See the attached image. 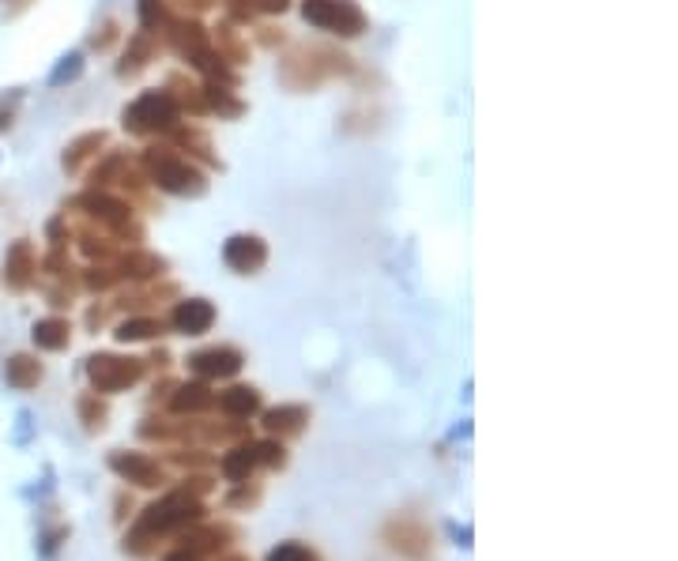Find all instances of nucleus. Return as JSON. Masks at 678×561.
<instances>
[{
	"instance_id": "obj_1",
	"label": "nucleus",
	"mask_w": 678,
	"mask_h": 561,
	"mask_svg": "<svg viewBox=\"0 0 678 561\" xmlns=\"http://www.w3.org/2000/svg\"><path fill=\"white\" fill-rule=\"evenodd\" d=\"M208 516L200 498L185 494V490H170L166 498H159L155 505H148L140 513V521L132 524V531L125 535V554L132 558H151L163 539H177L185 528L200 524Z\"/></svg>"
},
{
	"instance_id": "obj_2",
	"label": "nucleus",
	"mask_w": 678,
	"mask_h": 561,
	"mask_svg": "<svg viewBox=\"0 0 678 561\" xmlns=\"http://www.w3.org/2000/svg\"><path fill=\"white\" fill-rule=\"evenodd\" d=\"M385 542L407 561H434V531L422 521H411V516H400L385 528Z\"/></svg>"
},
{
	"instance_id": "obj_3",
	"label": "nucleus",
	"mask_w": 678,
	"mask_h": 561,
	"mask_svg": "<svg viewBox=\"0 0 678 561\" xmlns=\"http://www.w3.org/2000/svg\"><path fill=\"white\" fill-rule=\"evenodd\" d=\"M87 373H91V385L98 388V393H121V388H129L140 381L143 365L136 359H114V354H95V359L87 362Z\"/></svg>"
},
{
	"instance_id": "obj_4",
	"label": "nucleus",
	"mask_w": 678,
	"mask_h": 561,
	"mask_svg": "<svg viewBox=\"0 0 678 561\" xmlns=\"http://www.w3.org/2000/svg\"><path fill=\"white\" fill-rule=\"evenodd\" d=\"M109 471L140 490H159L166 482L163 464L151 460V456H143V453H114L109 456Z\"/></svg>"
},
{
	"instance_id": "obj_5",
	"label": "nucleus",
	"mask_w": 678,
	"mask_h": 561,
	"mask_svg": "<svg viewBox=\"0 0 678 561\" xmlns=\"http://www.w3.org/2000/svg\"><path fill=\"white\" fill-rule=\"evenodd\" d=\"M231 542H234V528H226V524H203L200 521L177 535V550H185V554H192V558L219 554V550H226Z\"/></svg>"
},
{
	"instance_id": "obj_6",
	"label": "nucleus",
	"mask_w": 678,
	"mask_h": 561,
	"mask_svg": "<svg viewBox=\"0 0 678 561\" xmlns=\"http://www.w3.org/2000/svg\"><path fill=\"white\" fill-rule=\"evenodd\" d=\"M192 373L203 381H219V377H234L242 370V354L231 351V347H215V351H200L189 359Z\"/></svg>"
},
{
	"instance_id": "obj_7",
	"label": "nucleus",
	"mask_w": 678,
	"mask_h": 561,
	"mask_svg": "<svg viewBox=\"0 0 678 561\" xmlns=\"http://www.w3.org/2000/svg\"><path fill=\"white\" fill-rule=\"evenodd\" d=\"M257 467H260V460H257V445H253V441L231 448V453L219 460V471H223V479H231V482H249V475L257 471Z\"/></svg>"
},
{
	"instance_id": "obj_8",
	"label": "nucleus",
	"mask_w": 678,
	"mask_h": 561,
	"mask_svg": "<svg viewBox=\"0 0 678 561\" xmlns=\"http://www.w3.org/2000/svg\"><path fill=\"white\" fill-rule=\"evenodd\" d=\"M34 279V257H31V245H15L12 253L4 257V283L12 287V291H27Z\"/></svg>"
},
{
	"instance_id": "obj_9",
	"label": "nucleus",
	"mask_w": 678,
	"mask_h": 561,
	"mask_svg": "<svg viewBox=\"0 0 678 561\" xmlns=\"http://www.w3.org/2000/svg\"><path fill=\"white\" fill-rule=\"evenodd\" d=\"M211 320H215V309H211L208 302H182L174 313V325L177 331H185V336H200V331L211 328Z\"/></svg>"
},
{
	"instance_id": "obj_10",
	"label": "nucleus",
	"mask_w": 678,
	"mask_h": 561,
	"mask_svg": "<svg viewBox=\"0 0 678 561\" xmlns=\"http://www.w3.org/2000/svg\"><path fill=\"white\" fill-rule=\"evenodd\" d=\"M305 422H309L305 407H276V411L265 414V430L271 437H294V433L305 430Z\"/></svg>"
},
{
	"instance_id": "obj_11",
	"label": "nucleus",
	"mask_w": 678,
	"mask_h": 561,
	"mask_svg": "<svg viewBox=\"0 0 678 561\" xmlns=\"http://www.w3.org/2000/svg\"><path fill=\"white\" fill-rule=\"evenodd\" d=\"M219 407H223L231 419H249V414L260 411V393L257 388H245V385L226 388L223 399H219Z\"/></svg>"
},
{
	"instance_id": "obj_12",
	"label": "nucleus",
	"mask_w": 678,
	"mask_h": 561,
	"mask_svg": "<svg viewBox=\"0 0 678 561\" xmlns=\"http://www.w3.org/2000/svg\"><path fill=\"white\" fill-rule=\"evenodd\" d=\"M42 381V365L38 359H31V354H15V359H8V385L12 388H34Z\"/></svg>"
},
{
	"instance_id": "obj_13",
	"label": "nucleus",
	"mask_w": 678,
	"mask_h": 561,
	"mask_svg": "<svg viewBox=\"0 0 678 561\" xmlns=\"http://www.w3.org/2000/svg\"><path fill=\"white\" fill-rule=\"evenodd\" d=\"M34 343H38L42 351H65L68 347V320H61V317L38 320V325H34Z\"/></svg>"
},
{
	"instance_id": "obj_14",
	"label": "nucleus",
	"mask_w": 678,
	"mask_h": 561,
	"mask_svg": "<svg viewBox=\"0 0 678 561\" xmlns=\"http://www.w3.org/2000/svg\"><path fill=\"white\" fill-rule=\"evenodd\" d=\"M211 404H215V396L208 393V385H185V388H177V396H174V411L177 414L208 411Z\"/></svg>"
},
{
	"instance_id": "obj_15",
	"label": "nucleus",
	"mask_w": 678,
	"mask_h": 561,
	"mask_svg": "<svg viewBox=\"0 0 678 561\" xmlns=\"http://www.w3.org/2000/svg\"><path fill=\"white\" fill-rule=\"evenodd\" d=\"M268 561H320L317 550H309L305 542H279L268 554Z\"/></svg>"
},
{
	"instance_id": "obj_16",
	"label": "nucleus",
	"mask_w": 678,
	"mask_h": 561,
	"mask_svg": "<svg viewBox=\"0 0 678 561\" xmlns=\"http://www.w3.org/2000/svg\"><path fill=\"white\" fill-rule=\"evenodd\" d=\"M257 445V460L260 467H283L287 464V453H283V445H279L276 437H268V441H253Z\"/></svg>"
},
{
	"instance_id": "obj_17",
	"label": "nucleus",
	"mask_w": 678,
	"mask_h": 561,
	"mask_svg": "<svg viewBox=\"0 0 678 561\" xmlns=\"http://www.w3.org/2000/svg\"><path fill=\"white\" fill-rule=\"evenodd\" d=\"M234 494L226 498V509H253L260 501V487H249V482H234Z\"/></svg>"
},
{
	"instance_id": "obj_18",
	"label": "nucleus",
	"mask_w": 678,
	"mask_h": 561,
	"mask_svg": "<svg viewBox=\"0 0 678 561\" xmlns=\"http://www.w3.org/2000/svg\"><path fill=\"white\" fill-rule=\"evenodd\" d=\"M155 331H163V325H159V320H129V325L117 331V336H121L125 343H129V339H151Z\"/></svg>"
},
{
	"instance_id": "obj_19",
	"label": "nucleus",
	"mask_w": 678,
	"mask_h": 561,
	"mask_svg": "<svg viewBox=\"0 0 678 561\" xmlns=\"http://www.w3.org/2000/svg\"><path fill=\"white\" fill-rule=\"evenodd\" d=\"M80 411H83V422H87L91 430H102V426H106V407L95 404V399H83Z\"/></svg>"
},
{
	"instance_id": "obj_20",
	"label": "nucleus",
	"mask_w": 678,
	"mask_h": 561,
	"mask_svg": "<svg viewBox=\"0 0 678 561\" xmlns=\"http://www.w3.org/2000/svg\"><path fill=\"white\" fill-rule=\"evenodd\" d=\"M166 561H200V558H192V554H185V550H177V554H170Z\"/></svg>"
},
{
	"instance_id": "obj_21",
	"label": "nucleus",
	"mask_w": 678,
	"mask_h": 561,
	"mask_svg": "<svg viewBox=\"0 0 678 561\" xmlns=\"http://www.w3.org/2000/svg\"><path fill=\"white\" fill-rule=\"evenodd\" d=\"M226 561H249V558H226Z\"/></svg>"
}]
</instances>
